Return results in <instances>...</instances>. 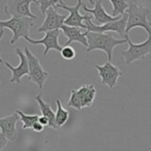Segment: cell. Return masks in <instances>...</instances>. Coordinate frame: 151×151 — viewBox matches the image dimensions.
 <instances>
[{
    "instance_id": "1",
    "label": "cell",
    "mask_w": 151,
    "mask_h": 151,
    "mask_svg": "<svg viewBox=\"0 0 151 151\" xmlns=\"http://www.w3.org/2000/svg\"><path fill=\"white\" fill-rule=\"evenodd\" d=\"M85 34H86L87 42H88V48L86 49V52L89 53L95 50L103 51L107 54L109 62H111L112 58H113L114 49L117 46L127 42L126 38L117 40L109 33H97V32L85 31Z\"/></svg>"
},
{
    "instance_id": "2",
    "label": "cell",
    "mask_w": 151,
    "mask_h": 151,
    "mask_svg": "<svg viewBox=\"0 0 151 151\" xmlns=\"http://www.w3.org/2000/svg\"><path fill=\"white\" fill-rule=\"evenodd\" d=\"M126 13L128 15L127 25H126L125 30L126 35H128L130 30L137 27L144 28L148 36L151 35V22L148 21L150 9L138 4V2L136 1H129V6Z\"/></svg>"
},
{
    "instance_id": "3",
    "label": "cell",
    "mask_w": 151,
    "mask_h": 151,
    "mask_svg": "<svg viewBox=\"0 0 151 151\" xmlns=\"http://www.w3.org/2000/svg\"><path fill=\"white\" fill-rule=\"evenodd\" d=\"M34 20L30 18H17L12 17L9 20L2 21L0 20V29H7L12 30L13 32V37H12L11 44H15L21 37L25 38L28 36L29 30L31 27H33Z\"/></svg>"
},
{
    "instance_id": "4",
    "label": "cell",
    "mask_w": 151,
    "mask_h": 151,
    "mask_svg": "<svg viewBox=\"0 0 151 151\" xmlns=\"http://www.w3.org/2000/svg\"><path fill=\"white\" fill-rule=\"evenodd\" d=\"M128 44V49L122 51V56L125 60L126 64H132L137 60L145 59L148 55L151 54V35L148 36L145 42L140 44H134L130 40L129 36H125Z\"/></svg>"
},
{
    "instance_id": "5",
    "label": "cell",
    "mask_w": 151,
    "mask_h": 151,
    "mask_svg": "<svg viewBox=\"0 0 151 151\" xmlns=\"http://www.w3.org/2000/svg\"><path fill=\"white\" fill-rule=\"evenodd\" d=\"M24 53L28 60V65H29V76L28 80L35 83L40 89H42L47 79L49 78V73L42 68L40 61L28 47H24Z\"/></svg>"
},
{
    "instance_id": "6",
    "label": "cell",
    "mask_w": 151,
    "mask_h": 151,
    "mask_svg": "<svg viewBox=\"0 0 151 151\" xmlns=\"http://www.w3.org/2000/svg\"><path fill=\"white\" fill-rule=\"evenodd\" d=\"M83 5L82 0H78V2L75 6H67L64 3V1L60 0L58 3L56 4L55 9H65L66 12H68L69 15L67 17V19L64 21V25L69 26V27H76V28H83V29H86V26H85V22L90 21L92 20L93 16L92 15H86L82 16L80 14V9Z\"/></svg>"
},
{
    "instance_id": "7",
    "label": "cell",
    "mask_w": 151,
    "mask_h": 151,
    "mask_svg": "<svg viewBox=\"0 0 151 151\" xmlns=\"http://www.w3.org/2000/svg\"><path fill=\"white\" fill-rule=\"evenodd\" d=\"M127 19H128V15L127 13H125L122 18L118 21H114V22H110L108 24H105L103 26H96L94 23H92V21H86L85 22V26H86L87 31L90 32H97V33H106L108 31L111 32H116L118 33L122 38H125L126 33V25H127Z\"/></svg>"
},
{
    "instance_id": "8",
    "label": "cell",
    "mask_w": 151,
    "mask_h": 151,
    "mask_svg": "<svg viewBox=\"0 0 151 151\" xmlns=\"http://www.w3.org/2000/svg\"><path fill=\"white\" fill-rule=\"evenodd\" d=\"M94 67L99 71V76L101 77V83L105 86H108L110 89H113L116 86L118 79L123 75V71L120 70L119 67L109 61L103 65L94 64Z\"/></svg>"
},
{
    "instance_id": "9",
    "label": "cell",
    "mask_w": 151,
    "mask_h": 151,
    "mask_svg": "<svg viewBox=\"0 0 151 151\" xmlns=\"http://www.w3.org/2000/svg\"><path fill=\"white\" fill-rule=\"evenodd\" d=\"M34 0H9L4 7V13L12 17L30 18L36 20L37 17L30 11V4Z\"/></svg>"
},
{
    "instance_id": "10",
    "label": "cell",
    "mask_w": 151,
    "mask_h": 151,
    "mask_svg": "<svg viewBox=\"0 0 151 151\" xmlns=\"http://www.w3.org/2000/svg\"><path fill=\"white\" fill-rule=\"evenodd\" d=\"M16 54L19 56L20 63L17 66H13L9 62H4L5 66L9 67L12 71V78L9 80L11 83H21V79L24 76H29V65H28V60L25 53L21 50V48H16Z\"/></svg>"
},
{
    "instance_id": "11",
    "label": "cell",
    "mask_w": 151,
    "mask_h": 151,
    "mask_svg": "<svg viewBox=\"0 0 151 151\" xmlns=\"http://www.w3.org/2000/svg\"><path fill=\"white\" fill-rule=\"evenodd\" d=\"M90 2L94 4V7L93 9H88L86 5L83 3L82 7L86 13L90 14V15L93 16L95 20V25L96 26H103L105 24H108L110 22H114V21H118L120 20L122 17H117V18H113L111 15L107 13L105 11L103 6V0H90Z\"/></svg>"
},
{
    "instance_id": "12",
    "label": "cell",
    "mask_w": 151,
    "mask_h": 151,
    "mask_svg": "<svg viewBox=\"0 0 151 151\" xmlns=\"http://www.w3.org/2000/svg\"><path fill=\"white\" fill-rule=\"evenodd\" d=\"M61 34V29H57V30H52V31L46 32V35L42 40H32L29 36H26L25 40L28 42L32 45H44L45 46V51H44V57L47 56V54L49 53V51L54 50L57 52L60 53L62 50V47L59 45L58 42V38Z\"/></svg>"
},
{
    "instance_id": "13",
    "label": "cell",
    "mask_w": 151,
    "mask_h": 151,
    "mask_svg": "<svg viewBox=\"0 0 151 151\" xmlns=\"http://www.w3.org/2000/svg\"><path fill=\"white\" fill-rule=\"evenodd\" d=\"M68 16L66 15H61V14L57 13V9L55 7H51L48 9L46 13V19H45L42 25L37 29V32H49L52 30L61 29L63 25H64V21L67 19Z\"/></svg>"
},
{
    "instance_id": "14",
    "label": "cell",
    "mask_w": 151,
    "mask_h": 151,
    "mask_svg": "<svg viewBox=\"0 0 151 151\" xmlns=\"http://www.w3.org/2000/svg\"><path fill=\"white\" fill-rule=\"evenodd\" d=\"M19 118L17 112L6 117L0 118V129L9 141H15L17 138V122Z\"/></svg>"
},
{
    "instance_id": "15",
    "label": "cell",
    "mask_w": 151,
    "mask_h": 151,
    "mask_svg": "<svg viewBox=\"0 0 151 151\" xmlns=\"http://www.w3.org/2000/svg\"><path fill=\"white\" fill-rule=\"evenodd\" d=\"M82 108H87L92 106L96 95V88L93 84H85L79 89L75 90Z\"/></svg>"
},
{
    "instance_id": "16",
    "label": "cell",
    "mask_w": 151,
    "mask_h": 151,
    "mask_svg": "<svg viewBox=\"0 0 151 151\" xmlns=\"http://www.w3.org/2000/svg\"><path fill=\"white\" fill-rule=\"evenodd\" d=\"M61 31L64 33V35L67 37V42L64 45V47H68L71 42H79L85 48H88V42H87V37L85 32L81 31L80 28L76 27H69V26L63 25L61 27Z\"/></svg>"
},
{
    "instance_id": "17",
    "label": "cell",
    "mask_w": 151,
    "mask_h": 151,
    "mask_svg": "<svg viewBox=\"0 0 151 151\" xmlns=\"http://www.w3.org/2000/svg\"><path fill=\"white\" fill-rule=\"evenodd\" d=\"M35 101H37L38 107L40 109V112H42V116L47 117L50 121V124H49V127L53 128V129H57V126L55 124V112L52 110L51 106L49 104H47L46 101H42V94H37L35 96Z\"/></svg>"
},
{
    "instance_id": "18",
    "label": "cell",
    "mask_w": 151,
    "mask_h": 151,
    "mask_svg": "<svg viewBox=\"0 0 151 151\" xmlns=\"http://www.w3.org/2000/svg\"><path fill=\"white\" fill-rule=\"evenodd\" d=\"M110 3L113 6V11L111 13V16L113 18L122 17L127 12L129 6V1H125V0H110Z\"/></svg>"
},
{
    "instance_id": "19",
    "label": "cell",
    "mask_w": 151,
    "mask_h": 151,
    "mask_svg": "<svg viewBox=\"0 0 151 151\" xmlns=\"http://www.w3.org/2000/svg\"><path fill=\"white\" fill-rule=\"evenodd\" d=\"M56 105H57V111H56V113H55V124H56L57 128H60L61 126L64 125L67 120H68L69 113H68V111L63 109L60 99H57Z\"/></svg>"
},
{
    "instance_id": "20",
    "label": "cell",
    "mask_w": 151,
    "mask_h": 151,
    "mask_svg": "<svg viewBox=\"0 0 151 151\" xmlns=\"http://www.w3.org/2000/svg\"><path fill=\"white\" fill-rule=\"evenodd\" d=\"M18 113V115H19L20 119L22 120V122H23V125H22V129L23 130H26L27 128H32V126H33V124L35 123V122L38 121V118H40V116L38 115H28V114H25L23 113L22 111H16Z\"/></svg>"
},
{
    "instance_id": "21",
    "label": "cell",
    "mask_w": 151,
    "mask_h": 151,
    "mask_svg": "<svg viewBox=\"0 0 151 151\" xmlns=\"http://www.w3.org/2000/svg\"><path fill=\"white\" fill-rule=\"evenodd\" d=\"M59 1L60 0H34L33 3L37 5L42 15H46L48 9H51V7H55Z\"/></svg>"
},
{
    "instance_id": "22",
    "label": "cell",
    "mask_w": 151,
    "mask_h": 151,
    "mask_svg": "<svg viewBox=\"0 0 151 151\" xmlns=\"http://www.w3.org/2000/svg\"><path fill=\"white\" fill-rule=\"evenodd\" d=\"M61 56L62 58L66 59V60H71L76 57V51L73 50V48L71 47H62V50H61Z\"/></svg>"
},
{
    "instance_id": "23",
    "label": "cell",
    "mask_w": 151,
    "mask_h": 151,
    "mask_svg": "<svg viewBox=\"0 0 151 151\" xmlns=\"http://www.w3.org/2000/svg\"><path fill=\"white\" fill-rule=\"evenodd\" d=\"M7 142H9V140L5 138V136L2 134V132H0V151H2L3 149L6 147Z\"/></svg>"
},
{
    "instance_id": "24",
    "label": "cell",
    "mask_w": 151,
    "mask_h": 151,
    "mask_svg": "<svg viewBox=\"0 0 151 151\" xmlns=\"http://www.w3.org/2000/svg\"><path fill=\"white\" fill-rule=\"evenodd\" d=\"M44 127H45V126L42 125V124L37 121V122H35V123L33 124V126H32V129H33L34 132H42V130H44Z\"/></svg>"
},
{
    "instance_id": "25",
    "label": "cell",
    "mask_w": 151,
    "mask_h": 151,
    "mask_svg": "<svg viewBox=\"0 0 151 151\" xmlns=\"http://www.w3.org/2000/svg\"><path fill=\"white\" fill-rule=\"evenodd\" d=\"M38 122L44 126H49V124H50V121H49L48 118L45 117V116H42V115L40 116V118H38Z\"/></svg>"
},
{
    "instance_id": "26",
    "label": "cell",
    "mask_w": 151,
    "mask_h": 151,
    "mask_svg": "<svg viewBox=\"0 0 151 151\" xmlns=\"http://www.w3.org/2000/svg\"><path fill=\"white\" fill-rule=\"evenodd\" d=\"M3 35H4V29H0V40H2ZM0 63H3V60L1 58V52H0Z\"/></svg>"
},
{
    "instance_id": "27",
    "label": "cell",
    "mask_w": 151,
    "mask_h": 151,
    "mask_svg": "<svg viewBox=\"0 0 151 151\" xmlns=\"http://www.w3.org/2000/svg\"><path fill=\"white\" fill-rule=\"evenodd\" d=\"M0 84H1V83H0Z\"/></svg>"
},
{
    "instance_id": "28",
    "label": "cell",
    "mask_w": 151,
    "mask_h": 151,
    "mask_svg": "<svg viewBox=\"0 0 151 151\" xmlns=\"http://www.w3.org/2000/svg\"></svg>"
}]
</instances>
